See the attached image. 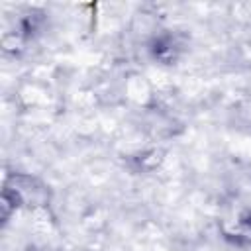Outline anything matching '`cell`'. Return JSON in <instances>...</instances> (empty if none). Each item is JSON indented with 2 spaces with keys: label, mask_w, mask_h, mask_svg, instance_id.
Wrapping results in <instances>:
<instances>
[{
  "label": "cell",
  "mask_w": 251,
  "mask_h": 251,
  "mask_svg": "<svg viewBox=\"0 0 251 251\" xmlns=\"http://www.w3.org/2000/svg\"><path fill=\"white\" fill-rule=\"evenodd\" d=\"M2 192H8L22 208L37 212L47 210L51 204V188L37 176L27 173H8L4 176Z\"/></svg>",
  "instance_id": "obj_1"
},
{
  "label": "cell",
  "mask_w": 251,
  "mask_h": 251,
  "mask_svg": "<svg viewBox=\"0 0 251 251\" xmlns=\"http://www.w3.org/2000/svg\"><path fill=\"white\" fill-rule=\"evenodd\" d=\"M184 51V41L178 33L163 31L157 33L149 43L151 57L161 65H175Z\"/></svg>",
  "instance_id": "obj_2"
},
{
  "label": "cell",
  "mask_w": 251,
  "mask_h": 251,
  "mask_svg": "<svg viewBox=\"0 0 251 251\" xmlns=\"http://www.w3.org/2000/svg\"><path fill=\"white\" fill-rule=\"evenodd\" d=\"M222 233L233 245H251V212L245 210L231 226H222Z\"/></svg>",
  "instance_id": "obj_3"
},
{
  "label": "cell",
  "mask_w": 251,
  "mask_h": 251,
  "mask_svg": "<svg viewBox=\"0 0 251 251\" xmlns=\"http://www.w3.org/2000/svg\"><path fill=\"white\" fill-rule=\"evenodd\" d=\"M133 167L135 171L139 173H153L157 171L163 161H165V151L163 149H157V147H151V149H143L139 151L137 155H133Z\"/></svg>",
  "instance_id": "obj_4"
},
{
  "label": "cell",
  "mask_w": 251,
  "mask_h": 251,
  "mask_svg": "<svg viewBox=\"0 0 251 251\" xmlns=\"http://www.w3.org/2000/svg\"><path fill=\"white\" fill-rule=\"evenodd\" d=\"M22 251H63V247L53 243H43V241H29L22 247Z\"/></svg>",
  "instance_id": "obj_5"
}]
</instances>
